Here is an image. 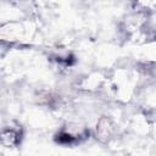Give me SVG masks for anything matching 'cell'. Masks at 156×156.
Segmentation results:
<instances>
[{
	"mask_svg": "<svg viewBox=\"0 0 156 156\" xmlns=\"http://www.w3.org/2000/svg\"><path fill=\"white\" fill-rule=\"evenodd\" d=\"M20 133L18 130L13 129V128H9V129H4L2 132V144L7 147H12L16 146L20 141Z\"/></svg>",
	"mask_w": 156,
	"mask_h": 156,
	"instance_id": "6da1fadb",
	"label": "cell"
}]
</instances>
